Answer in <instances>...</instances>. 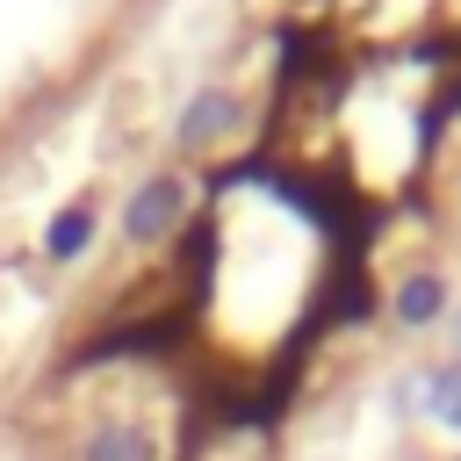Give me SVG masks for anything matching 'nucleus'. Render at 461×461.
Here are the masks:
<instances>
[{
  "instance_id": "obj_5",
  "label": "nucleus",
  "mask_w": 461,
  "mask_h": 461,
  "mask_svg": "<svg viewBox=\"0 0 461 461\" xmlns=\"http://www.w3.org/2000/svg\"><path fill=\"white\" fill-rule=\"evenodd\" d=\"M79 461H158V439H151L144 418L108 411V418H94V425L79 432Z\"/></svg>"
},
{
  "instance_id": "obj_3",
  "label": "nucleus",
  "mask_w": 461,
  "mask_h": 461,
  "mask_svg": "<svg viewBox=\"0 0 461 461\" xmlns=\"http://www.w3.org/2000/svg\"><path fill=\"white\" fill-rule=\"evenodd\" d=\"M238 122H245V101H238L230 86H202V94L180 108V122H173V144H180L187 158H202V151L230 144V137H238Z\"/></svg>"
},
{
  "instance_id": "obj_6",
  "label": "nucleus",
  "mask_w": 461,
  "mask_h": 461,
  "mask_svg": "<svg viewBox=\"0 0 461 461\" xmlns=\"http://www.w3.org/2000/svg\"><path fill=\"white\" fill-rule=\"evenodd\" d=\"M94 223H101V216H94V202L58 209V216H50V230H43V252H50V259H79V252L94 245Z\"/></svg>"
},
{
  "instance_id": "obj_2",
  "label": "nucleus",
  "mask_w": 461,
  "mask_h": 461,
  "mask_svg": "<svg viewBox=\"0 0 461 461\" xmlns=\"http://www.w3.org/2000/svg\"><path fill=\"white\" fill-rule=\"evenodd\" d=\"M389 396H396L403 418H425V425H439V432L461 439V360H425V367L396 375Z\"/></svg>"
},
{
  "instance_id": "obj_8",
  "label": "nucleus",
  "mask_w": 461,
  "mask_h": 461,
  "mask_svg": "<svg viewBox=\"0 0 461 461\" xmlns=\"http://www.w3.org/2000/svg\"><path fill=\"white\" fill-rule=\"evenodd\" d=\"M454 461H461V454H454Z\"/></svg>"
},
{
  "instance_id": "obj_4",
  "label": "nucleus",
  "mask_w": 461,
  "mask_h": 461,
  "mask_svg": "<svg viewBox=\"0 0 461 461\" xmlns=\"http://www.w3.org/2000/svg\"><path fill=\"white\" fill-rule=\"evenodd\" d=\"M389 317H396V331H432V324H447V317H454V281H447L439 267H411V274L389 288Z\"/></svg>"
},
{
  "instance_id": "obj_7",
  "label": "nucleus",
  "mask_w": 461,
  "mask_h": 461,
  "mask_svg": "<svg viewBox=\"0 0 461 461\" xmlns=\"http://www.w3.org/2000/svg\"><path fill=\"white\" fill-rule=\"evenodd\" d=\"M447 346H454V353H447V360H461V310H454V317H447Z\"/></svg>"
},
{
  "instance_id": "obj_1",
  "label": "nucleus",
  "mask_w": 461,
  "mask_h": 461,
  "mask_svg": "<svg viewBox=\"0 0 461 461\" xmlns=\"http://www.w3.org/2000/svg\"><path fill=\"white\" fill-rule=\"evenodd\" d=\"M187 209H194V180H187V173H151V180H137V194L122 202V238H130V245H166V238H180Z\"/></svg>"
}]
</instances>
